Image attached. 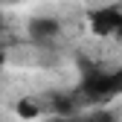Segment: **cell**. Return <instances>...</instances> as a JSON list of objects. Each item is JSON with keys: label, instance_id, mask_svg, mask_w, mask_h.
Listing matches in <instances>:
<instances>
[{"label": "cell", "instance_id": "cell-4", "mask_svg": "<svg viewBox=\"0 0 122 122\" xmlns=\"http://www.w3.org/2000/svg\"><path fill=\"white\" fill-rule=\"evenodd\" d=\"M18 113H20L23 119H32V116H38V113H41V108H35V102H29V99H23V102L18 105Z\"/></svg>", "mask_w": 122, "mask_h": 122}, {"label": "cell", "instance_id": "cell-2", "mask_svg": "<svg viewBox=\"0 0 122 122\" xmlns=\"http://www.w3.org/2000/svg\"><path fill=\"white\" fill-rule=\"evenodd\" d=\"M122 23V12L119 9H99L90 15V26L96 35H113L116 26Z\"/></svg>", "mask_w": 122, "mask_h": 122}, {"label": "cell", "instance_id": "cell-3", "mask_svg": "<svg viewBox=\"0 0 122 122\" xmlns=\"http://www.w3.org/2000/svg\"><path fill=\"white\" fill-rule=\"evenodd\" d=\"M29 35H32L35 41L55 38L58 35V20H52V18H35L32 23H29Z\"/></svg>", "mask_w": 122, "mask_h": 122}, {"label": "cell", "instance_id": "cell-7", "mask_svg": "<svg viewBox=\"0 0 122 122\" xmlns=\"http://www.w3.org/2000/svg\"><path fill=\"white\" fill-rule=\"evenodd\" d=\"M0 26H3V20H0Z\"/></svg>", "mask_w": 122, "mask_h": 122}, {"label": "cell", "instance_id": "cell-1", "mask_svg": "<svg viewBox=\"0 0 122 122\" xmlns=\"http://www.w3.org/2000/svg\"><path fill=\"white\" fill-rule=\"evenodd\" d=\"M122 90V73H90L84 79V93L90 99H111Z\"/></svg>", "mask_w": 122, "mask_h": 122}, {"label": "cell", "instance_id": "cell-6", "mask_svg": "<svg viewBox=\"0 0 122 122\" xmlns=\"http://www.w3.org/2000/svg\"><path fill=\"white\" fill-rule=\"evenodd\" d=\"M113 35H116V38H119V41H122V23H119V26H116V32H113Z\"/></svg>", "mask_w": 122, "mask_h": 122}, {"label": "cell", "instance_id": "cell-5", "mask_svg": "<svg viewBox=\"0 0 122 122\" xmlns=\"http://www.w3.org/2000/svg\"><path fill=\"white\" fill-rule=\"evenodd\" d=\"M87 122H113V113L111 111H96V113H90Z\"/></svg>", "mask_w": 122, "mask_h": 122}]
</instances>
